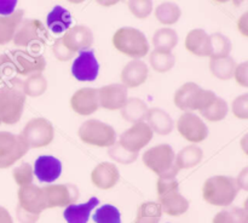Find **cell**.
Returning a JSON list of instances; mask_svg holds the SVG:
<instances>
[{
    "label": "cell",
    "instance_id": "48",
    "mask_svg": "<svg viewBox=\"0 0 248 223\" xmlns=\"http://www.w3.org/2000/svg\"><path fill=\"white\" fill-rule=\"evenodd\" d=\"M16 215L21 223H36L38 222L39 217H40V215H35V213L28 212V211L22 208L19 205H17L16 207Z\"/></svg>",
    "mask_w": 248,
    "mask_h": 223
},
{
    "label": "cell",
    "instance_id": "9",
    "mask_svg": "<svg viewBox=\"0 0 248 223\" xmlns=\"http://www.w3.org/2000/svg\"><path fill=\"white\" fill-rule=\"evenodd\" d=\"M47 38V31L43 22L34 18H23L12 40L17 46H31L34 44H44Z\"/></svg>",
    "mask_w": 248,
    "mask_h": 223
},
{
    "label": "cell",
    "instance_id": "39",
    "mask_svg": "<svg viewBox=\"0 0 248 223\" xmlns=\"http://www.w3.org/2000/svg\"><path fill=\"white\" fill-rule=\"evenodd\" d=\"M108 154L113 160L125 165L132 164L138 158V153L128 152L119 142H115L111 147L108 148Z\"/></svg>",
    "mask_w": 248,
    "mask_h": 223
},
{
    "label": "cell",
    "instance_id": "21",
    "mask_svg": "<svg viewBox=\"0 0 248 223\" xmlns=\"http://www.w3.org/2000/svg\"><path fill=\"white\" fill-rule=\"evenodd\" d=\"M148 67L143 61L132 60L124 67L121 72V81L126 87H138L147 80Z\"/></svg>",
    "mask_w": 248,
    "mask_h": 223
},
{
    "label": "cell",
    "instance_id": "1",
    "mask_svg": "<svg viewBox=\"0 0 248 223\" xmlns=\"http://www.w3.org/2000/svg\"><path fill=\"white\" fill-rule=\"evenodd\" d=\"M26 106L23 80L12 78L0 87V120L12 125L18 123Z\"/></svg>",
    "mask_w": 248,
    "mask_h": 223
},
{
    "label": "cell",
    "instance_id": "40",
    "mask_svg": "<svg viewBox=\"0 0 248 223\" xmlns=\"http://www.w3.org/2000/svg\"><path fill=\"white\" fill-rule=\"evenodd\" d=\"M14 175V179L16 181V183L19 187L28 186V184L33 183L34 178V171L33 166L28 162H22L19 166H17L16 169L12 172Z\"/></svg>",
    "mask_w": 248,
    "mask_h": 223
},
{
    "label": "cell",
    "instance_id": "18",
    "mask_svg": "<svg viewBox=\"0 0 248 223\" xmlns=\"http://www.w3.org/2000/svg\"><path fill=\"white\" fill-rule=\"evenodd\" d=\"M70 106L80 115H91L99 108L97 89L84 87L78 90L70 98Z\"/></svg>",
    "mask_w": 248,
    "mask_h": 223
},
{
    "label": "cell",
    "instance_id": "27",
    "mask_svg": "<svg viewBox=\"0 0 248 223\" xmlns=\"http://www.w3.org/2000/svg\"><path fill=\"white\" fill-rule=\"evenodd\" d=\"M149 108L147 103L140 98H127L126 103L121 108V116L130 123H144Z\"/></svg>",
    "mask_w": 248,
    "mask_h": 223
},
{
    "label": "cell",
    "instance_id": "14",
    "mask_svg": "<svg viewBox=\"0 0 248 223\" xmlns=\"http://www.w3.org/2000/svg\"><path fill=\"white\" fill-rule=\"evenodd\" d=\"M99 64L92 50L80 52L72 65V74L79 81H93L97 79Z\"/></svg>",
    "mask_w": 248,
    "mask_h": 223
},
{
    "label": "cell",
    "instance_id": "12",
    "mask_svg": "<svg viewBox=\"0 0 248 223\" xmlns=\"http://www.w3.org/2000/svg\"><path fill=\"white\" fill-rule=\"evenodd\" d=\"M153 131L147 123L133 124L128 130L120 135L119 143L128 152L138 153L152 141Z\"/></svg>",
    "mask_w": 248,
    "mask_h": 223
},
{
    "label": "cell",
    "instance_id": "10",
    "mask_svg": "<svg viewBox=\"0 0 248 223\" xmlns=\"http://www.w3.org/2000/svg\"><path fill=\"white\" fill-rule=\"evenodd\" d=\"M46 207H64L74 204L79 198V189L73 183L48 184L43 188Z\"/></svg>",
    "mask_w": 248,
    "mask_h": 223
},
{
    "label": "cell",
    "instance_id": "7",
    "mask_svg": "<svg viewBox=\"0 0 248 223\" xmlns=\"http://www.w3.org/2000/svg\"><path fill=\"white\" fill-rule=\"evenodd\" d=\"M28 148H40L48 145L55 137L53 125L44 118L31 119L27 123L22 132L19 133Z\"/></svg>",
    "mask_w": 248,
    "mask_h": 223
},
{
    "label": "cell",
    "instance_id": "11",
    "mask_svg": "<svg viewBox=\"0 0 248 223\" xmlns=\"http://www.w3.org/2000/svg\"><path fill=\"white\" fill-rule=\"evenodd\" d=\"M177 128L186 141L193 143L202 142L208 136L207 125L203 123L200 116L190 112H186L179 116L177 121Z\"/></svg>",
    "mask_w": 248,
    "mask_h": 223
},
{
    "label": "cell",
    "instance_id": "32",
    "mask_svg": "<svg viewBox=\"0 0 248 223\" xmlns=\"http://www.w3.org/2000/svg\"><path fill=\"white\" fill-rule=\"evenodd\" d=\"M210 57L211 58H219L230 56L232 52V41L228 36L222 33H213L210 35Z\"/></svg>",
    "mask_w": 248,
    "mask_h": 223
},
{
    "label": "cell",
    "instance_id": "5",
    "mask_svg": "<svg viewBox=\"0 0 248 223\" xmlns=\"http://www.w3.org/2000/svg\"><path fill=\"white\" fill-rule=\"evenodd\" d=\"M216 97L215 92L202 89L196 82H186L174 94V104L184 112L202 111Z\"/></svg>",
    "mask_w": 248,
    "mask_h": 223
},
{
    "label": "cell",
    "instance_id": "16",
    "mask_svg": "<svg viewBox=\"0 0 248 223\" xmlns=\"http://www.w3.org/2000/svg\"><path fill=\"white\" fill-rule=\"evenodd\" d=\"M99 107L116 111L121 109L128 98L127 87L123 84H110L97 89Z\"/></svg>",
    "mask_w": 248,
    "mask_h": 223
},
{
    "label": "cell",
    "instance_id": "23",
    "mask_svg": "<svg viewBox=\"0 0 248 223\" xmlns=\"http://www.w3.org/2000/svg\"><path fill=\"white\" fill-rule=\"evenodd\" d=\"M99 204L98 198L93 196L87 203L84 204H72L67 206L63 212L67 223H87L91 216L92 210Z\"/></svg>",
    "mask_w": 248,
    "mask_h": 223
},
{
    "label": "cell",
    "instance_id": "42",
    "mask_svg": "<svg viewBox=\"0 0 248 223\" xmlns=\"http://www.w3.org/2000/svg\"><path fill=\"white\" fill-rule=\"evenodd\" d=\"M161 216V207H160L159 203H154V201H147V203L142 204L137 212V217H149L160 220Z\"/></svg>",
    "mask_w": 248,
    "mask_h": 223
},
{
    "label": "cell",
    "instance_id": "24",
    "mask_svg": "<svg viewBox=\"0 0 248 223\" xmlns=\"http://www.w3.org/2000/svg\"><path fill=\"white\" fill-rule=\"evenodd\" d=\"M159 205L162 212L170 216L183 215L188 211L189 201L181 194V191H171L159 196Z\"/></svg>",
    "mask_w": 248,
    "mask_h": 223
},
{
    "label": "cell",
    "instance_id": "37",
    "mask_svg": "<svg viewBox=\"0 0 248 223\" xmlns=\"http://www.w3.org/2000/svg\"><path fill=\"white\" fill-rule=\"evenodd\" d=\"M213 223H248V212L242 207L224 208L215 216Z\"/></svg>",
    "mask_w": 248,
    "mask_h": 223
},
{
    "label": "cell",
    "instance_id": "35",
    "mask_svg": "<svg viewBox=\"0 0 248 223\" xmlns=\"http://www.w3.org/2000/svg\"><path fill=\"white\" fill-rule=\"evenodd\" d=\"M149 62L152 64L153 69H155L156 72L164 73L169 72L174 67L176 58H174V55L172 52L153 50L152 53H150Z\"/></svg>",
    "mask_w": 248,
    "mask_h": 223
},
{
    "label": "cell",
    "instance_id": "6",
    "mask_svg": "<svg viewBox=\"0 0 248 223\" xmlns=\"http://www.w3.org/2000/svg\"><path fill=\"white\" fill-rule=\"evenodd\" d=\"M79 137L82 142L97 147H111L116 142V132L109 124L97 119H90L79 127Z\"/></svg>",
    "mask_w": 248,
    "mask_h": 223
},
{
    "label": "cell",
    "instance_id": "47",
    "mask_svg": "<svg viewBox=\"0 0 248 223\" xmlns=\"http://www.w3.org/2000/svg\"><path fill=\"white\" fill-rule=\"evenodd\" d=\"M15 72L14 64L9 55H0V80Z\"/></svg>",
    "mask_w": 248,
    "mask_h": 223
},
{
    "label": "cell",
    "instance_id": "8",
    "mask_svg": "<svg viewBox=\"0 0 248 223\" xmlns=\"http://www.w3.org/2000/svg\"><path fill=\"white\" fill-rule=\"evenodd\" d=\"M28 150V145L21 136L9 131H0V169L12 166Z\"/></svg>",
    "mask_w": 248,
    "mask_h": 223
},
{
    "label": "cell",
    "instance_id": "22",
    "mask_svg": "<svg viewBox=\"0 0 248 223\" xmlns=\"http://www.w3.org/2000/svg\"><path fill=\"white\" fill-rule=\"evenodd\" d=\"M147 125L149 126L153 132H156L157 135L166 136L172 132L174 127V123L172 120L171 115L164 109L152 108L148 111L147 114Z\"/></svg>",
    "mask_w": 248,
    "mask_h": 223
},
{
    "label": "cell",
    "instance_id": "46",
    "mask_svg": "<svg viewBox=\"0 0 248 223\" xmlns=\"http://www.w3.org/2000/svg\"><path fill=\"white\" fill-rule=\"evenodd\" d=\"M234 78L240 85L244 87L248 86V63L242 62L240 64H236L234 72Z\"/></svg>",
    "mask_w": 248,
    "mask_h": 223
},
{
    "label": "cell",
    "instance_id": "13",
    "mask_svg": "<svg viewBox=\"0 0 248 223\" xmlns=\"http://www.w3.org/2000/svg\"><path fill=\"white\" fill-rule=\"evenodd\" d=\"M14 64L15 72L22 75H31L41 73L46 68V61L41 55L31 53L29 51L16 50L9 53Z\"/></svg>",
    "mask_w": 248,
    "mask_h": 223
},
{
    "label": "cell",
    "instance_id": "20",
    "mask_svg": "<svg viewBox=\"0 0 248 223\" xmlns=\"http://www.w3.org/2000/svg\"><path fill=\"white\" fill-rule=\"evenodd\" d=\"M120 178L118 167L111 162H101L93 169L91 174V181L101 189L113 188Z\"/></svg>",
    "mask_w": 248,
    "mask_h": 223
},
{
    "label": "cell",
    "instance_id": "41",
    "mask_svg": "<svg viewBox=\"0 0 248 223\" xmlns=\"http://www.w3.org/2000/svg\"><path fill=\"white\" fill-rule=\"evenodd\" d=\"M128 9L137 18H147L153 11L152 0H132L128 1Z\"/></svg>",
    "mask_w": 248,
    "mask_h": 223
},
{
    "label": "cell",
    "instance_id": "2",
    "mask_svg": "<svg viewBox=\"0 0 248 223\" xmlns=\"http://www.w3.org/2000/svg\"><path fill=\"white\" fill-rule=\"evenodd\" d=\"M176 153L167 143L152 147L143 154L145 166L159 176V178H176L179 169L174 162Z\"/></svg>",
    "mask_w": 248,
    "mask_h": 223
},
{
    "label": "cell",
    "instance_id": "49",
    "mask_svg": "<svg viewBox=\"0 0 248 223\" xmlns=\"http://www.w3.org/2000/svg\"><path fill=\"white\" fill-rule=\"evenodd\" d=\"M17 6L16 0H0V15L9 16L14 14Z\"/></svg>",
    "mask_w": 248,
    "mask_h": 223
},
{
    "label": "cell",
    "instance_id": "26",
    "mask_svg": "<svg viewBox=\"0 0 248 223\" xmlns=\"http://www.w3.org/2000/svg\"><path fill=\"white\" fill-rule=\"evenodd\" d=\"M23 18V10H15L14 14L0 17V45H5L14 39L15 33Z\"/></svg>",
    "mask_w": 248,
    "mask_h": 223
},
{
    "label": "cell",
    "instance_id": "51",
    "mask_svg": "<svg viewBox=\"0 0 248 223\" xmlns=\"http://www.w3.org/2000/svg\"><path fill=\"white\" fill-rule=\"evenodd\" d=\"M237 27H239V31L244 34L245 36L248 35V12L242 15L241 18L237 22Z\"/></svg>",
    "mask_w": 248,
    "mask_h": 223
},
{
    "label": "cell",
    "instance_id": "38",
    "mask_svg": "<svg viewBox=\"0 0 248 223\" xmlns=\"http://www.w3.org/2000/svg\"><path fill=\"white\" fill-rule=\"evenodd\" d=\"M93 221L96 223H121L120 211L113 205H103L97 208L93 213Z\"/></svg>",
    "mask_w": 248,
    "mask_h": 223
},
{
    "label": "cell",
    "instance_id": "3",
    "mask_svg": "<svg viewBox=\"0 0 248 223\" xmlns=\"http://www.w3.org/2000/svg\"><path fill=\"white\" fill-rule=\"evenodd\" d=\"M239 193L235 178L229 176L210 177L203 184V199L215 206H229Z\"/></svg>",
    "mask_w": 248,
    "mask_h": 223
},
{
    "label": "cell",
    "instance_id": "33",
    "mask_svg": "<svg viewBox=\"0 0 248 223\" xmlns=\"http://www.w3.org/2000/svg\"><path fill=\"white\" fill-rule=\"evenodd\" d=\"M155 16H156L157 21L169 26V24L178 22L182 16V10L174 2H162L155 10Z\"/></svg>",
    "mask_w": 248,
    "mask_h": 223
},
{
    "label": "cell",
    "instance_id": "19",
    "mask_svg": "<svg viewBox=\"0 0 248 223\" xmlns=\"http://www.w3.org/2000/svg\"><path fill=\"white\" fill-rule=\"evenodd\" d=\"M33 171L40 182L52 183L62 174V162L51 155H41L35 160Z\"/></svg>",
    "mask_w": 248,
    "mask_h": 223
},
{
    "label": "cell",
    "instance_id": "44",
    "mask_svg": "<svg viewBox=\"0 0 248 223\" xmlns=\"http://www.w3.org/2000/svg\"><path fill=\"white\" fill-rule=\"evenodd\" d=\"M52 53L55 57L60 61H69L74 57V52L70 51L67 46L64 45L62 40V36L58 38L52 45Z\"/></svg>",
    "mask_w": 248,
    "mask_h": 223
},
{
    "label": "cell",
    "instance_id": "4",
    "mask_svg": "<svg viewBox=\"0 0 248 223\" xmlns=\"http://www.w3.org/2000/svg\"><path fill=\"white\" fill-rule=\"evenodd\" d=\"M113 44L120 52L140 60L149 52V43L143 32L133 27H123L115 32Z\"/></svg>",
    "mask_w": 248,
    "mask_h": 223
},
{
    "label": "cell",
    "instance_id": "45",
    "mask_svg": "<svg viewBox=\"0 0 248 223\" xmlns=\"http://www.w3.org/2000/svg\"><path fill=\"white\" fill-rule=\"evenodd\" d=\"M176 191H179V182L176 178L157 179V193H159V196Z\"/></svg>",
    "mask_w": 248,
    "mask_h": 223
},
{
    "label": "cell",
    "instance_id": "15",
    "mask_svg": "<svg viewBox=\"0 0 248 223\" xmlns=\"http://www.w3.org/2000/svg\"><path fill=\"white\" fill-rule=\"evenodd\" d=\"M64 45L73 52H84V51L91 50L93 45L94 36L91 29L82 24L70 27L64 35L62 36Z\"/></svg>",
    "mask_w": 248,
    "mask_h": 223
},
{
    "label": "cell",
    "instance_id": "36",
    "mask_svg": "<svg viewBox=\"0 0 248 223\" xmlns=\"http://www.w3.org/2000/svg\"><path fill=\"white\" fill-rule=\"evenodd\" d=\"M23 90L26 96L39 97L47 90V80L41 73L29 75L23 81Z\"/></svg>",
    "mask_w": 248,
    "mask_h": 223
},
{
    "label": "cell",
    "instance_id": "29",
    "mask_svg": "<svg viewBox=\"0 0 248 223\" xmlns=\"http://www.w3.org/2000/svg\"><path fill=\"white\" fill-rule=\"evenodd\" d=\"M203 158V152L198 145H188L183 149L179 150L178 154H176L174 162L178 166V169H189L200 164Z\"/></svg>",
    "mask_w": 248,
    "mask_h": 223
},
{
    "label": "cell",
    "instance_id": "30",
    "mask_svg": "<svg viewBox=\"0 0 248 223\" xmlns=\"http://www.w3.org/2000/svg\"><path fill=\"white\" fill-rule=\"evenodd\" d=\"M178 43V34L172 28H161L155 32L153 36L154 50L164 51V52H172Z\"/></svg>",
    "mask_w": 248,
    "mask_h": 223
},
{
    "label": "cell",
    "instance_id": "52",
    "mask_svg": "<svg viewBox=\"0 0 248 223\" xmlns=\"http://www.w3.org/2000/svg\"><path fill=\"white\" fill-rule=\"evenodd\" d=\"M0 223H14L9 211L6 208L1 207V206H0Z\"/></svg>",
    "mask_w": 248,
    "mask_h": 223
},
{
    "label": "cell",
    "instance_id": "53",
    "mask_svg": "<svg viewBox=\"0 0 248 223\" xmlns=\"http://www.w3.org/2000/svg\"><path fill=\"white\" fill-rule=\"evenodd\" d=\"M160 220L156 218H149V217H137L135 223H159Z\"/></svg>",
    "mask_w": 248,
    "mask_h": 223
},
{
    "label": "cell",
    "instance_id": "31",
    "mask_svg": "<svg viewBox=\"0 0 248 223\" xmlns=\"http://www.w3.org/2000/svg\"><path fill=\"white\" fill-rule=\"evenodd\" d=\"M236 68L234 58L227 56V57L211 58L210 69L216 78L222 80H229L234 78V72Z\"/></svg>",
    "mask_w": 248,
    "mask_h": 223
},
{
    "label": "cell",
    "instance_id": "50",
    "mask_svg": "<svg viewBox=\"0 0 248 223\" xmlns=\"http://www.w3.org/2000/svg\"><path fill=\"white\" fill-rule=\"evenodd\" d=\"M236 181L237 187L239 189H244V191H247L248 189V169L245 167L241 172L239 174L237 178L235 179Z\"/></svg>",
    "mask_w": 248,
    "mask_h": 223
},
{
    "label": "cell",
    "instance_id": "54",
    "mask_svg": "<svg viewBox=\"0 0 248 223\" xmlns=\"http://www.w3.org/2000/svg\"><path fill=\"white\" fill-rule=\"evenodd\" d=\"M246 140H247V136H245L244 141H242V147H244L245 152H247V147H246Z\"/></svg>",
    "mask_w": 248,
    "mask_h": 223
},
{
    "label": "cell",
    "instance_id": "17",
    "mask_svg": "<svg viewBox=\"0 0 248 223\" xmlns=\"http://www.w3.org/2000/svg\"><path fill=\"white\" fill-rule=\"evenodd\" d=\"M18 205L22 208L31 213L40 215L44 210H46L45 195L43 188L35 184L19 187L18 189Z\"/></svg>",
    "mask_w": 248,
    "mask_h": 223
},
{
    "label": "cell",
    "instance_id": "28",
    "mask_svg": "<svg viewBox=\"0 0 248 223\" xmlns=\"http://www.w3.org/2000/svg\"><path fill=\"white\" fill-rule=\"evenodd\" d=\"M46 24L47 28H50L51 32L56 34L63 33L64 31L67 32L72 26V15L64 7L55 6L47 15Z\"/></svg>",
    "mask_w": 248,
    "mask_h": 223
},
{
    "label": "cell",
    "instance_id": "25",
    "mask_svg": "<svg viewBox=\"0 0 248 223\" xmlns=\"http://www.w3.org/2000/svg\"><path fill=\"white\" fill-rule=\"evenodd\" d=\"M186 48L196 56H210V35L205 29H193L186 38Z\"/></svg>",
    "mask_w": 248,
    "mask_h": 223
},
{
    "label": "cell",
    "instance_id": "34",
    "mask_svg": "<svg viewBox=\"0 0 248 223\" xmlns=\"http://www.w3.org/2000/svg\"><path fill=\"white\" fill-rule=\"evenodd\" d=\"M201 112V115L205 119L210 121H219L223 120L225 116L228 115V112H229V106L225 102V99H223L222 97H216L215 101L211 104H208L206 108H203Z\"/></svg>",
    "mask_w": 248,
    "mask_h": 223
},
{
    "label": "cell",
    "instance_id": "55",
    "mask_svg": "<svg viewBox=\"0 0 248 223\" xmlns=\"http://www.w3.org/2000/svg\"><path fill=\"white\" fill-rule=\"evenodd\" d=\"M0 124H1V120H0Z\"/></svg>",
    "mask_w": 248,
    "mask_h": 223
},
{
    "label": "cell",
    "instance_id": "43",
    "mask_svg": "<svg viewBox=\"0 0 248 223\" xmlns=\"http://www.w3.org/2000/svg\"><path fill=\"white\" fill-rule=\"evenodd\" d=\"M232 113L240 119H248V94L241 95L234 99Z\"/></svg>",
    "mask_w": 248,
    "mask_h": 223
}]
</instances>
